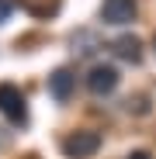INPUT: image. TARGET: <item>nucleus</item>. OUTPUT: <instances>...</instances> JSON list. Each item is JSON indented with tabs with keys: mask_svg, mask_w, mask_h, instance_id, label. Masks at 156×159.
Returning a JSON list of instances; mask_svg holds the SVG:
<instances>
[{
	"mask_svg": "<svg viewBox=\"0 0 156 159\" xmlns=\"http://www.w3.org/2000/svg\"><path fill=\"white\" fill-rule=\"evenodd\" d=\"M132 17H135V0H104L101 4L104 24H128Z\"/></svg>",
	"mask_w": 156,
	"mask_h": 159,
	"instance_id": "obj_4",
	"label": "nucleus"
},
{
	"mask_svg": "<svg viewBox=\"0 0 156 159\" xmlns=\"http://www.w3.org/2000/svg\"><path fill=\"white\" fill-rule=\"evenodd\" d=\"M128 159H153L149 152H128Z\"/></svg>",
	"mask_w": 156,
	"mask_h": 159,
	"instance_id": "obj_9",
	"label": "nucleus"
},
{
	"mask_svg": "<svg viewBox=\"0 0 156 159\" xmlns=\"http://www.w3.org/2000/svg\"><path fill=\"white\" fill-rule=\"evenodd\" d=\"M11 17V0H0V24Z\"/></svg>",
	"mask_w": 156,
	"mask_h": 159,
	"instance_id": "obj_8",
	"label": "nucleus"
},
{
	"mask_svg": "<svg viewBox=\"0 0 156 159\" xmlns=\"http://www.w3.org/2000/svg\"><path fill=\"white\" fill-rule=\"evenodd\" d=\"M111 48H115V56L125 59V62H139V59H142V45H139L135 35H121V38H115Z\"/></svg>",
	"mask_w": 156,
	"mask_h": 159,
	"instance_id": "obj_6",
	"label": "nucleus"
},
{
	"mask_svg": "<svg viewBox=\"0 0 156 159\" xmlns=\"http://www.w3.org/2000/svg\"><path fill=\"white\" fill-rule=\"evenodd\" d=\"M0 111H4L14 125L28 121V104H24V93L14 83H0Z\"/></svg>",
	"mask_w": 156,
	"mask_h": 159,
	"instance_id": "obj_2",
	"label": "nucleus"
},
{
	"mask_svg": "<svg viewBox=\"0 0 156 159\" xmlns=\"http://www.w3.org/2000/svg\"><path fill=\"white\" fill-rule=\"evenodd\" d=\"M97 48H101V42H97L94 31H80V35H73V52H76V56H94Z\"/></svg>",
	"mask_w": 156,
	"mask_h": 159,
	"instance_id": "obj_7",
	"label": "nucleus"
},
{
	"mask_svg": "<svg viewBox=\"0 0 156 159\" xmlns=\"http://www.w3.org/2000/svg\"><path fill=\"white\" fill-rule=\"evenodd\" d=\"M73 87H76V76H73L66 66H63V69H56V73L49 76V93L56 97V100H66V97L73 93Z\"/></svg>",
	"mask_w": 156,
	"mask_h": 159,
	"instance_id": "obj_5",
	"label": "nucleus"
},
{
	"mask_svg": "<svg viewBox=\"0 0 156 159\" xmlns=\"http://www.w3.org/2000/svg\"><path fill=\"white\" fill-rule=\"evenodd\" d=\"M115 87H118V69H115V66H94V69L87 73V90H90V93L104 97V93H111Z\"/></svg>",
	"mask_w": 156,
	"mask_h": 159,
	"instance_id": "obj_3",
	"label": "nucleus"
},
{
	"mask_svg": "<svg viewBox=\"0 0 156 159\" xmlns=\"http://www.w3.org/2000/svg\"><path fill=\"white\" fill-rule=\"evenodd\" d=\"M101 149V135L97 131H73L69 139H63V152L69 156V159H87V156H94Z\"/></svg>",
	"mask_w": 156,
	"mask_h": 159,
	"instance_id": "obj_1",
	"label": "nucleus"
}]
</instances>
